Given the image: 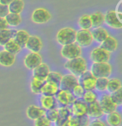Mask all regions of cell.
<instances>
[{"label":"cell","mask_w":122,"mask_h":126,"mask_svg":"<svg viewBox=\"0 0 122 126\" xmlns=\"http://www.w3.org/2000/svg\"><path fill=\"white\" fill-rule=\"evenodd\" d=\"M65 68L70 72V74L79 77L88 70L87 62L83 57H78L76 59H73L67 60L65 63Z\"/></svg>","instance_id":"1"},{"label":"cell","mask_w":122,"mask_h":126,"mask_svg":"<svg viewBox=\"0 0 122 126\" xmlns=\"http://www.w3.org/2000/svg\"><path fill=\"white\" fill-rule=\"evenodd\" d=\"M76 30L73 28L65 27L60 29L56 33V41L61 46L67 45L75 42Z\"/></svg>","instance_id":"2"},{"label":"cell","mask_w":122,"mask_h":126,"mask_svg":"<svg viewBox=\"0 0 122 126\" xmlns=\"http://www.w3.org/2000/svg\"><path fill=\"white\" fill-rule=\"evenodd\" d=\"M89 72L91 74L97 78H108L112 74V66L109 62H105V63H93L90 67Z\"/></svg>","instance_id":"3"},{"label":"cell","mask_w":122,"mask_h":126,"mask_svg":"<svg viewBox=\"0 0 122 126\" xmlns=\"http://www.w3.org/2000/svg\"><path fill=\"white\" fill-rule=\"evenodd\" d=\"M60 54L67 60L76 59L78 57L82 56V48L75 42L72 43V44H67V45L62 46Z\"/></svg>","instance_id":"4"},{"label":"cell","mask_w":122,"mask_h":126,"mask_svg":"<svg viewBox=\"0 0 122 126\" xmlns=\"http://www.w3.org/2000/svg\"><path fill=\"white\" fill-rule=\"evenodd\" d=\"M51 19V14L44 8H38L33 11L31 14V20L33 23L37 24H44L48 23Z\"/></svg>","instance_id":"5"},{"label":"cell","mask_w":122,"mask_h":126,"mask_svg":"<svg viewBox=\"0 0 122 126\" xmlns=\"http://www.w3.org/2000/svg\"><path fill=\"white\" fill-rule=\"evenodd\" d=\"M95 79H96L88 70L78 77L79 84L83 87L85 91H93L95 89Z\"/></svg>","instance_id":"6"},{"label":"cell","mask_w":122,"mask_h":126,"mask_svg":"<svg viewBox=\"0 0 122 126\" xmlns=\"http://www.w3.org/2000/svg\"><path fill=\"white\" fill-rule=\"evenodd\" d=\"M94 39L92 37V33L90 30H85V29H80L76 31L75 36V43L78 44L81 48L82 47H89L93 43Z\"/></svg>","instance_id":"7"},{"label":"cell","mask_w":122,"mask_h":126,"mask_svg":"<svg viewBox=\"0 0 122 126\" xmlns=\"http://www.w3.org/2000/svg\"><path fill=\"white\" fill-rule=\"evenodd\" d=\"M54 98L56 99L57 104H60V106H69V107L71 106L73 102L75 99L71 92L63 90V89H59Z\"/></svg>","instance_id":"8"},{"label":"cell","mask_w":122,"mask_h":126,"mask_svg":"<svg viewBox=\"0 0 122 126\" xmlns=\"http://www.w3.org/2000/svg\"><path fill=\"white\" fill-rule=\"evenodd\" d=\"M90 59L93 61V63H105L109 62L110 59V54L107 51L103 49L100 47L94 48L90 52Z\"/></svg>","instance_id":"9"},{"label":"cell","mask_w":122,"mask_h":126,"mask_svg":"<svg viewBox=\"0 0 122 126\" xmlns=\"http://www.w3.org/2000/svg\"><path fill=\"white\" fill-rule=\"evenodd\" d=\"M72 115L74 117H82L87 115L88 104L82 99H75L70 106Z\"/></svg>","instance_id":"10"},{"label":"cell","mask_w":122,"mask_h":126,"mask_svg":"<svg viewBox=\"0 0 122 126\" xmlns=\"http://www.w3.org/2000/svg\"><path fill=\"white\" fill-rule=\"evenodd\" d=\"M79 84L78 77L73 75L71 74H67L62 76L60 84H59V89L71 92L72 89Z\"/></svg>","instance_id":"11"},{"label":"cell","mask_w":122,"mask_h":126,"mask_svg":"<svg viewBox=\"0 0 122 126\" xmlns=\"http://www.w3.org/2000/svg\"><path fill=\"white\" fill-rule=\"evenodd\" d=\"M104 15L105 23L108 27L114 29H121L122 28V22L118 18V15L115 10H109Z\"/></svg>","instance_id":"12"},{"label":"cell","mask_w":122,"mask_h":126,"mask_svg":"<svg viewBox=\"0 0 122 126\" xmlns=\"http://www.w3.org/2000/svg\"><path fill=\"white\" fill-rule=\"evenodd\" d=\"M98 102H99L100 107H101L105 114H109V113L115 111L117 110V107H118V106L112 101V99H111V98H110V95L109 94H105L100 96Z\"/></svg>","instance_id":"13"},{"label":"cell","mask_w":122,"mask_h":126,"mask_svg":"<svg viewBox=\"0 0 122 126\" xmlns=\"http://www.w3.org/2000/svg\"><path fill=\"white\" fill-rule=\"evenodd\" d=\"M42 63V56L39 53L29 52L23 59V64L28 69L33 70Z\"/></svg>","instance_id":"14"},{"label":"cell","mask_w":122,"mask_h":126,"mask_svg":"<svg viewBox=\"0 0 122 126\" xmlns=\"http://www.w3.org/2000/svg\"><path fill=\"white\" fill-rule=\"evenodd\" d=\"M25 48L29 52L32 53H39L43 48V43L39 37L36 35H30L25 44Z\"/></svg>","instance_id":"15"},{"label":"cell","mask_w":122,"mask_h":126,"mask_svg":"<svg viewBox=\"0 0 122 126\" xmlns=\"http://www.w3.org/2000/svg\"><path fill=\"white\" fill-rule=\"evenodd\" d=\"M32 71H33V78L45 82L47 76H48L49 73L50 72V69L48 64L42 62L39 65H38Z\"/></svg>","instance_id":"16"},{"label":"cell","mask_w":122,"mask_h":126,"mask_svg":"<svg viewBox=\"0 0 122 126\" xmlns=\"http://www.w3.org/2000/svg\"><path fill=\"white\" fill-rule=\"evenodd\" d=\"M118 45H119V44L116 38L109 35L103 42L100 43V47L110 54V53L116 51V49L118 48Z\"/></svg>","instance_id":"17"},{"label":"cell","mask_w":122,"mask_h":126,"mask_svg":"<svg viewBox=\"0 0 122 126\" xmlns=\"http://www.w3.org/2000/svg\"><path fill=\"white\" fill-rule=\"evenodd\" d=\"M45 110H44L42 107H38L37 105H29L27 108L26 110V115L27 117L31 120H36L37 119L40 118V117L44 116Z\"/></svg>","instance_id":"18"},{"label":"cell","mask_w":122,"mask_h":126,"mask_svg":"<svg viewBox=\"0 0 122 126\" xmlns=\"http://www.w3.org/2000/svg\"><path fill=\"white\" fill-rule=\"evenodd\" d=\"M105 114L102 110L101 107H100L98 100L95 103H92L88 104V111H87V115L89 118L93 119H100Z\"/></svg>","instance_id":"19"},{"label":"cell","mask_w":122,"mask_h":126,"mask_svg":"<svg viewBox=\"0 0 122 126\" xmlns=\"http://www.w3.org/2000/svg\"><path fill=\"white\" fill-rule=\"evenodd\" d=\"M16 60V55H14L6 50L0 51V65L3 67H11L14 64Z\"/></svg>","instance_id":"20"},{"label":"cell","mask_w":122,"mask_h":126,"mask_svg":"<svg viewBox=\"0 0 122 126\" xmlns=\"http://www.w3.org/2000/svg\"><path fill=\"white\" fill-rule=\"evenodd\" d=\"M29 33H28L26 30H23V29H18V30L15 31V33L14 35V39L17 42V44H18L21 48H23L26 44L29 38Z\"/></svg>","instance_id":"21"},{"label":"cell","mask_w":122,"mask_h":126,"mask_svg":"<svg viewBox=\"0 0 122 126\" xmlns=\"http://www.w3.org/2000/svg\"><path fill=\"white\" fill-rule=\"evenodd\" d=\"M40 104H41V107L44 109V110H52V109L56 108L57 102L54 97L53 96H44L42 95L40 98Z\"/></svg>","instance_id":"22"},{"label":"cell","mask_w":122,"mask_h":126,"mask_svg":"<svg viewBox=\"0 0 122 126\" xmlns=\"http://www.w3.org/2000/svg\"><path fill=\"white\" fill-rule=\"evenodd\" d=\"M106 122L110 126H121L122 123L121 114L118 111H113L106 114Z\"/></svg>","instance_id":"23"},{"label":"cell","mask_w":122,"mask_h":126,"mask_svg":"<svg viewBox=\"0 0 122 126\" xmlns=\"http://www.w3.org/2000/svg\"><path fill=\"white\" fill-rule=\"evenodd\" d=\"M93 39L98 43H102L109 36V33L105 29L102 27L95 28L94 30L91 32Z\"/></svg>","instance_id":"24"},{"label":"cell","mask_w":122,"mask_h":126,"mask_svg":"<svg viewBox=\"0 0 122 126\" xmlns=\"http://www.w3.org/2000/svg\"><path fill=\"white\" fill-rule=\"evenodd\" d=\"M59 88L56 86V85L50 84L49 82H44V84L41 89L40 94L44 96H53V97H54L55 94H57V92L59 91Z\"/></svg>","instance_id":"25"},{"label":"cell","mask_w":122,"mask_h":126,"mask_svg":"<svg viewBox=\"0 0 122 126\" xmlns=\"http://www.w3.org/2000/svg\"><path fill=\"white\" fill-rule=\"evenodd\" d=\"M8 11L11 14H20L24 8V2L23 0H13L8 5Z\"/></svg>","instance_id":"26"},{"label":"cell","mask_w":122,"mask_h":126,"mask_svg":"<svg viewBox=\"0 0 122 126\" xmlns=\"http://www.w3.org/2000/svg\"><path fill=\"white\" fill-rule=\"evenodd\" d=\"M4 18H5L6 22L8 23V27L16 28L19 26L21 22H22V18H21L20 14H17L8 13V14Z\"/></svg>","instance_id":"27"},{"label":"cell","mask_w":122,"mask_h":126,"mask_svg":"<svg viewBox=\"0 0 122 126\" xmlns=\"http://www.w3.org/2000/svg\"><path fill=\"white\" fill-rule=\"evenodd\" d=\"M14 29H6L0 31V46H4L7 43L14 38V35L15 33Z\"/></svg>","instance_id":"28"},{"label":"cell","mask_w":122,"mask_h":126,"mask_svg":"<svg viewBox=\"0 0 122 126\" xmlns=\"http://www.w3.org/2000/svg\"><path fill=\"white\" fill-rule=\"evenodd\" d=\"M89 17H90L92 27L94 28L102 27V25L105 23V15L102 13L100 12L93 13L91 15H89Z\"/></svg>","instance_id":"29"},{"label":"cell","mask_w":122,"mask_h":126,"mask_svg":"<svg viewBox=\"0 0 122 126\" xmlns=\"http://www.w3.org/2000/svg\"><path fill=\"white\" fill-rule=\"evenodd\" d=\"M3 48H4V50H6L7 52L10 53V54H12L14 55L18 54L21 51V49H22V48L17 44V42L14 38L10 39L9 41L3 46Z\"/></svg>","instance_id":"30"},{"label":"cell","mask_w":122,"mask_h":126,"mask_svg":"<svg viewBox=\"0 0 122 126\" xmlns=\"http://www.w3.org/2000/svg\"><path fill=\"white\" fill-rule=\"evenodd\" d=\"M61 79H62V74L60 73L55 72V71H50L49 73L48 76H47L45 82H49L50 84H53L58 87H59Z\"/></svg>","instance_id":"31"},{"label":"cell","mask_w":122,"mask_h":126,"mask_svg":"<svg viewBox=\"0 0 122 126\" xmlns=\"http://www.w3.org/2000/svg\"><path fill=\"white\" fill-rule=\"evenodd\" d=\"M78 25L80 28V29L89 30L92 28V23L89 14H84L81 16L78 20Z\"/></svg>","instance_id":"32"},{"label":"cell","mask_w":122,"mask_h":126,"mask_svg":"<svg viewBox=\"0 0 122 126\" xmlns=\"http://www.w3.org/2000/svg\"><path fill=\"white\" fill-rule=\"evenodd\" d=\"M121 89V82L119 79H110L108 80V84H107V89L109 93H114V92L117 91L118 89Z\"/></svg>","instance_id":"33"},{"label":"cell","mask_w":122,"mask_h":126,"mask_svg":"<svg viewBox=\"0 0 122 126\" xmlns=\"http://www.w3.org/2000/svg\"><path fill=\"white\" fill-rule=\"evenodd\" d=\"M44 84V81L38 80L37 79L33 78L30 82V89L35 94H39L41 92V89Z\"/></svg>","instance_id":"34"},{"label":"cell","mask_w":122,"mask_h":126,"mask_svg":"<svg viewBox=\"0 0 122 126\" xmlns=\"http://www.w3.org/2000/svg\"><path fill=\"white\" fill-rule=\"evenodd\" d=\"M108 78H97L95 79V89L99 92H105L108 84Z\"/></svg>","instance_id":"35"},{"label":"cell","mask_w":122,"mask_h":126,"mask_svg":"<svg viewBox=\"0 0 122 126\" xmlns=\"http://www.w3.org/2000/svg\"><path fill=\"white\" fill-rule=\"evenodd\" d=\"M58 110H59V119H60V120H66L72 115L71 108L69 106H61L59 109H58Z\"/></svg>","instance_id":"36"},{"label":"cell","mask_w":122,"mask_h":126,"mask_svg":"<svg viewBox=\"0 0 122 126\" xmlns=\"http://www.w3.org/2000/svg\"><path fill=\"white\" fill-rule=\"evenodd\" d=\"M44 116L48 119V120L50 123H55L57 121V119H59V110H58L57 108L45 110Z\"/></svg>","instance_id":"37"},{"label":"cell","mask_w":122,"mask_h":126,"mask_svg":"<svg viewBox=\"0 0 122 126\" xmlns=\"http://www.w3.org/2000/svg\"><path fill=\"white\" fill-rule=\"evenodd\" d=\"M81 99L87 104H89L97 101V94L93 91H85Z\"/></svg>","instance_id":"38"},{"label":"cell","mask_w":122,"mask_h":126,"mask_svg":"<svg viewBox=\"0 0 122 126\" xmlns=\"http://www.w3.org/2000/svg\"><path fill=\"white\" fill-rule=\"evenodd\" d=\"M110 98L112 101L116 104L117 106L121 105L122 104V89H118L117 91L114 92V93L110 94Z\"/></svg>","instance_id":"39"},{"label":"cell","mask_w":122,"mask_h":126,"mask_svg":"<svg viewBox=\"0 0 122 126\" xmlns=\"http://www.w3.org/2000/svg\"><path fill=\"white\" fill-rule=\"evenodd\" d=\"M85 92V90L83 89V87L81 86L80 84H78L76 86H74V89H72L71 93L73 94V95L74 96L75 99H81Z\"/></svg>","instance_id":"40"},{"label":"cell","mask_w":122,"mask_h":126,"mask_svg":"<svg viewBox=\"0 0 122 126\" xmlns=\"http://www.w3.org/2000/svg\"><path fill=\"white\" fill-rule=\"evenodd\" d=\"M50 124L44 115L35 120V126H50Z\"/></svg>","instance_id":"41"},{"label":"cell","mask_w":122,"mask_h":126,"mask_svg":"<svg viewBox=\"0 0 122 126\" xmlns=\"http://www.w3.org/2000/svg\"><path fill=\"white\" fill-rule=\"evenodd\" d=\"M8 8L7 5H3V4L0 3V18H5L8 14Z\"/></svg>","instance_id":"42"},{"label":"cell","mask_w":122,"mask_h":126,"mask_svg":"<svg viewBox=\"0 0 122 126\" xmlns=\"http://www.w3.org/2000/svg\"><path fill=\"white\" fill-rule=\"evenodd\" d=\"M88 126H106L104 121L100 119H94L92 121H89Z\"/></svg>","instance_id":"43"},{"label":"cell","mask_w":122,"mask_h":126,"mask_svg":"<svg viewBox=\"0 0 122 126\" xmlns=\"http://www.w3.org/2000/svg\"><path fill=\"white\" fill-rule=\"evenodd\" d=\"M8 29V25L4 18H0V31Z\"/></svg>","instance_id":"44"},{"label":"cell","mask_w":122,"mask_h":126,"mask_svg":"<svg viewBox=\"0 0 122 126\" xmlns=\"http://www.w3.org/2000/svg\"><path fill=\"white\" fill-rule=\"evenodd\" d=\"M116 12V14H122V0H120L118 4L116 6V9L115 10Z\"/></svg>","instance_id":"45"},{"label":"cell","mask_w":122,"mask_h":126,"mask_svg":"<svg viewBox=\"0 0 122 126\" xmlns=\"http://www.w3.org/2000/svg\"><path fill=\"white\" fill-rule=\"evenodd\" d=\"M13 0H0V3L1 4H3V5H8Z\"/></svg>","instance_id":"46"}]
</instances>
